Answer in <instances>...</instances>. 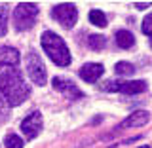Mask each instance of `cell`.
<instances>
[{
  "label": "cell",
  "instance_id": "1",
  "mask_svg": "<svg viewBox=\"0 0 152 148\" xmlns=\"http://www.w3.org/2000/svg\"><path fill=\"white\" fill-rule=\"evenodd\" d=\"M0 93L10 106H19L31 95V85L25 84L19 70L10 69L0 74Z\"/></svg>",
  "mask_w": 152,
  "mask_h": 148
},
{
  "label": "cell",
  "instance_id": "2",
  "mask_svg": "<svg viewBox=\"0 0 152 148\" xmlns=\"http://www.w3.org/2000/svg\"><path fill=\"white\" fill-rule=\"evenodd\" d=\"M42 47H44L46 55L59 66H69L70 65V51L63 38L51 31H46L42 34Z\"/></svg>",
  "mask_w": 152,
  "mask_h": 148
},
{
  "label": "cell",
  "instance_id": "3",
  "mask_svg": "<svg viewBox=\"0 0 152 148\" xmlns=\"http://www.w3.org/2000/svg\"><path fill=\"white\" fill-rule=\"evenodd\" d=\"M38 17V6L32 2H21L13 9V25L17 31H28L36 23Z\"/></svg>",
  "mask_w": 152,
  "mask_h": 148
},
{
  "label": "cell",
  "instance_id": "4",
  "mask_svg": "<svg viewBox=\"0 0 152 148\" xmlns=\"http://www.w3.org/2000/svg\"><path fill=\"white\" fill-rule=\"evenodd\" d=\"M51 15H53L55 21H59L65 28H72L74 23L78 21V9H76L74 4H57L51 9Z\"/></svg>",
  "mask_w": 152,
  "mask_h": 148
},
{
  "label": "cell",
  "instance_id": "5",
  "mask_svg": "<svg viewBox=\"0 0 152 148\" xmlns=\"http://www.w3.org/2000/svg\"><path fill=\"white\" fill-rule=\"evenodd\" d=\"M103 89L104 91H120L126 95H137L146 89V82L145 80H131V82H114V80H108V82H104Z\"/></svg>",
  "mask_w": 152,
  "mask_h": 148
},
{
  "label": "cell",
  "instance_id": "6",
  "mask_svg": "<svg viewBox=\"0 0 152 148\" xmlns=\"http://www.w3.org/2000/svg\"><path fill=\"white\" fill-rule=\"evenodd\" d=\"M27 72L31 76V80L34 82L36 85H44L46 84V66L42 63V59L38 57L34 51H31V53L27 55Z\"/></svg>",
  "mask_w": 152,
  "mask_h": 148
},
{
  "label": "cell",
  "instance_id": "7",
  "mask_svg": "<svg viewBox=\"0 0 152 148\" xmlns=\"http://www.w3.org/2000/svg\"><path fill=\"white\" fill-rule=\"evenodd\" d=\"M40 129H42V116H40V112L28 114L25 120L21 122V131H23V135H25V139H28V141L36 139Z\"/></svg>",
  "mask_w": 152,
  "mask_h": 148
},
{
  "label": "cell",
  "instance_id": "8",
  "mask_svg": "<svg viewBox=\"0 0 152 148\" xmlns=\"http://www.w3.org/2000/svg\"><path fill=\"white\" fill-rule=\"evenodd\" d=\"M51 85H53V89L63 93L66 99H82L84 97V93L80 91L70 80H65V78H61V76H55V78L51 80Z\"/></svg>",
  "mask_w": 152,
  "mask_h": 148
},
{
  "label": "cell",
  "instance_id": "9",
  "mask_svg": "<svg viewBox=\"0 0 152 148\" xmlns=\"http://www.w3.org/2000/svg\"><path fill=\"white\" fill-rule=\"evenodd\" d=\"M19 51L15 47H10V46H2L0 47V74L10 70V66H17L19 65Z\"/></svg>",
  "mask_w": 152,
  "mask_h": 148
},
{
  "label": "cell",
  "instance_id": "10",
  "mask_svg": "<svg viewBox=\"0 0 152 148\" xmlns=\"http://www.w3.org/2000/svg\"><path fill=\"white\" fill-rule=\"evenodd\" d=\"M103 72H104V69H103L101 63H86L80 69V78L89 82V84H95L103 76Z\"/></svg>",
  "mask_w": 152,
  "mask_h": 148
},
{
  "label": "cell",
  "instance_id": "11",
  "mask_svg": "<svg viewBox=\"0 0 152 148\" xmlns=\"http://www.w3.org/2000/svg\"><path fill=\"white\" fill-rule=\"evenodd\" d=\"M150 120V114L146 110H137L129 114V116L124 120L120 125H118V129H127V127H141V125H146Z\"/></svg>",
  "mask_w": 152,
  "mask_h": 148
},
{
  "label": "cell",
  "instance_id": "12",
  "mask_svg": "<svg viewBox=\"0 0 152 148\" xmlns=\"http://www.w3.org/2000/svg\"><path fill=\"white\" fill-rule=\"evenodd\" d=\"M116 44H118V47H122V50H129V47H133V44H135V36H133L129 31H118L116 32Z\"/></svg>",
  "mask_w": 152,
  "mask_h": 148
},
{
  "label": "cell",
  "instance_id": "13",
  "mask_svg": "<svg viewBox=\"0 0 152 148\" xmlns=\"http://www.w3.org/2000/svg\"><path fill=\"white\" fill-rule=\"evenodd\" d=\"M89 21L95 27H107V15H104L101 9H91L89 12Z\"/></svg>",
  "mask_w": 152,
  "mask_h": 148
},
{
  "label": "cell",
  "instance_id": "14",
  "mask_svg": "<svg viewBox=\"0 0 152 148\" xmlns=\"http://www.w3.org/2000/svg\"><path fill=\"white\" fill-rule=\"evenodd\" d=\"M88 44H89V47H91V50L99 51V50H103V47L107 46V38L101 36V34H91V36L88 38Z\"/></svg>",
  "mask_w": 152,
  "mask_h": 148
},
{
  "label": "cell",
  "instance_id": "15",
  "mask_svg": "<svg viewBox=\"0 0 152 148\" xmlns=\"http://www.w3.org/2000/svg\"><path fill=\"white\" fill-rule=\"evenodd\" d=\"M114 70H116V74H118V76H131L133 72H135V66H133L131 63L120 61V63H116V66H114Z\"/></svg>",
  "mask_w": 152,
  "mask_h": 148
},
{
  "label": "cell",
  "instance_id": "16",
  "mask_svg": "<svg viewBox=\"0 0 152 148\" xmlns=\"http://www.w3.org/2000/svg\"><path fill=\"white\" fill-rule=\"evenodd\" d=\"M4 144H6V148H23V144H25V142L19 139L17 135L10 133V135H6V139H4Z\"/></svg>",
  "mask_w": 152,
  "mask_h": 148
},
{
  "label": "cell",
  "instance_id": "17",
  "mask_svg": "<svg viewBox=\"0 0 152 148\" xmlns=\"http://www.w3.org/2000/svg\"><path fill=\"white\" fill-rule=\"evenodd\" d=\"M8 31V8L0 6V36H4Z\"/></svg>",
  "mask_w": 152,
  "mask_h": 148
},
{
  "label": "cell",
  "instance_id": "18",
  "mask_svg": "<svg viewBox=\"0 0 152 148\" xmlns=\"http://www.w3.org/2000/svg\"><path fill=\"white\" fill-rule=\"evenodd\" d=\"M141 28H142L145 34H150L152 36V13H148V15L142 19V27Z\"/></svg>",
  "mask_w": 152,
  "mask_h": 148
},
{
  "label": "cell",
  "instance_id": "19",
  "mask_svg": "<svg viewBox=\"0 0 152 148\" xmlns=\"http://www.w3.org/2000/svg\"><path fill=\"white\" fill-rule=\"evenodd\" d=\"M8 108H10V104L4 101V97H0V122L6 120V116H8Z\"/></svg>",
  "mask_w": 152,
  "mask_h": 148
},
{
  "label": "cell",
  "instance_id": "20",
  "mask_svg": "<svg viewBox=\"0 0 152 148\" xmlns=\"http://www.w3.org/2000/svg\"><path fill=\"white\" fill-rule=\"evenodd\" d=\"M150 6V2H135V8L137 9H146Z\"/></svg>",
  "mask_w": 152,
  "mask_h": 148
},
{
  "label": "cell",
  "instance_id": "21",
  "mask_svg": "<svg viewBox=\"0 0 152 148\" xmlns=\"http://www.w3.org/2000/svg\"><path fill=\"white\" fill-rule=\"evenodd\" d=\"M139 148H150V146H146V144H142V146H139Z\"/></svg>",
  "mask_w": 152,
  "mask_h": 148
},
{
  "label": "cell",
  "instance_id": "22",
  "mask_svg": "<svg viewBox=\"0 0 152 148\" xmlns=\"http://www.w3.org/2000/svg\"><path fill=\"white\" fill-rule=\"evenodd\" d=\"M150 47H152V38H150Z\"/></svg>",
  "mask_w": 152,
  "mask_h": 148
}]
</instances>
